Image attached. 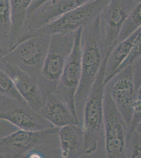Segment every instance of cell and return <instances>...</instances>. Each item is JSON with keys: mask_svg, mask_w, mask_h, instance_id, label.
Listing matches in <instances>:
<instances>
[{"mask_svg": "<svg viewBox=\"0 0 141 158\" xmlns=\"http://www.w3.org/2000/svg\"><path fill=\"white\" fill-rule=\"evenodd\" d=\"M82 74L75 94V112L79 124L82 126L86 102L93 83L104 62L113 47H108L102 34L100 15L82 28L80 38Z\"/></svg>", "mask_w": 141, "mask_h": 158, "instance_id": "1", "label": "cell"}, {"mask_svg": "<svg viewBox=\"0 0 141 158\" xmlns=\"http://www.w3.org/2000/svg\"><path fill=\"white\" fill-rule=\"evenodd\" d=\"M59 128L39 131L19 129L0 138V158H62Z\"/></svg>", "mask_w": 141, "mask_h": 158, "instance_id": "2", "label": "cell"}, {"mask_svg": "<svg viewBox=\"0 0 141 158\" xmlns=\"http://www.w3.org/2000/svg\"><path fill=\"white\" fill-rule=\"evenodd\" d=\"M104 62L93 83L84 106L82 127L85 138V155H91L104 149L103 97L105 67Z\"/></svg>", "mask_w": 141, "mask_h": 158, "instance_id": "3", "label": "cell"}, {"mask_svg": "<svg viewBox=\"0 0 141 158\" xmlns=\"http://www.w3.org/2000/svg\"><path fill=\"white\" fill-rule=\"evenodd\" d=\"M141 59L115 74L104 85L127 125L130 124L133 105L141 94Z\"/></svg>", "mask_w": 141, "mask_h": 158, "instance_id": "4", "label": "cell"}, {"mask_svg": "<svg viewBox=\"0 0 141 158\" xmlns=\"http://www.w3.org/2000/svg\"><path fill=\"white\" fill-rule=\"evenodd\" d=\"M75 33H59L51 35L47 57L38 78L47 97L56 90L66 60L73 48Z\"/></svg>", "mask_w": 141, "mask_h": 158, "instance_id": "5", "label": "cell"}, {"mask_svg": "<svg viewBox=\"0 0 141 158\" xmlns=\"http://www.w3.org/2000/svg\"><path fill=\"white\" fill-rule=\"evenodd\" d=\"M51 38V35L47 33L35 35L18 44L0 60L38 78L47 57Z\"/></svg>", "mask_w": 141, "mask_h": 158, "instance_id": "6", "label": "cell"}, {"mask_svg": "<svg viewBox=\"0 0 141 158\" xmlns=\"http://www.w3.org/2000/svg\"><path fill=\"white\" fill-rule=\"evenodd\" d=\"M104 154L108 158H125L129 127L104 86L103 97Z\"/></svg>", "mask_w": 141, "mask_h": 158, "instance_id": "7", "label": "cell"}, {"mask_svg": "<svg viewBox=\"0 0 141 158\" xmlns=\"http://www.w3.org/2000/svg\"><path fill=\"white\" fill-rule=\"evenodd\" d=\"M0 120L6 121L25 131H39L56 127L25 101L3 96H0Z\"/></svg>", "mask_w": 141, "mask_h": 158, "instance_id": "8", "label": "cell"}, {"mask_svg": "<svg viewBox=\"0 0 141 158\" xmlns=\"http://www.w3.org/2000/svg\"><path fill=\"white\" fill-rule=\"evenodd\" d=\"M109 1L110 0H94L85 4L38 29L32 36L41 33L52 35L75 32L96 18Z\"/></svg>", "mask_w": 141, "mask_h": 158, "instance_id": "9", "label": "cell"}, {"mask_svg": "<svg viewBox=\"0 0 141 158\" xmlns=\"http://www.w3.org/2000/svg\"><path fill=\"white\" fill-rule=\"evenodd\" d=\"M81 30L82 28H80L75 31L73 48L66 60L54 92L75 114L74 99L82 74L80 43Z\"/></svg>", "mask_w": 141, "mask_h": 158, "instance_id": "10", "label": "cell"}, {"mask_svg": "<svg viewBox=\"0 0 141 158\" xmlns=\"http://www.w3.org/2000/svg\"><path fill=\"white\" fill-rule=\"evenodd\" d=\"M94 0H48L27 16L20 41L66 13ZM18 43V44H19Z\"/></svg>", "mask_w": 141, "mask_h": 158, "instance_id": "11", "label": "cell"}, {"mask_svg": "<svg viewBox=\"0 0 141 158\" xmlns=\"http://www.w3.org/2000/svg\"><path fill=\"white\" fill-rule=\"evenodd\" d=\"M140 2L135 0H110L100 14V24L108 47L116 44L120 29L126 19Z\"/></svg>", "mask_w": 141, "mask_h": 158, "instance_id": "12", "label": "cell"}, {"mask_svg": "<svg viewBox=\"0 0 141 158\" xmlns=\"http://www.w3.org/2000/svg\"><path fill=\"white\" fill-rule=\"evenodd\" d=\"M0 68L10 76L16 90L24 100L39 113L47 97L39 85L38 78L33 77L14 65L0 60Z\"/></svg>", "mask_w": 141, "mask_h": 158, "instance_id": "13", "label": "cell"}, {"mask_svg": "<svg viewBox=\"0 0 141 158\" xmlns=\"http://www.w3.org/2000/svg\"><path fill=\"white\" fill-rule=\"evenodd\" d=\"M39 113L57 128L70 124H80L76 114L54 93L48 95Z\"/></svg>", "mask_w": 141, "mask_h": 158, "instance_id": "14", "label": "cell"}, {"mask_svg": "<svg viewBox=\"0 0 141 158\" xmlns=\"http://www.w3.org/2000/svg\"><path fill=\"white\" fill-rule=\"evenodd\" d=\"M62 158H79L85 155V138L82 126L70 124L59 128Z\"/></svg>", "mask_w": 141, "mask_h": 158, "instance_id": "15", "label": "cell"}, {"mask_svg": "<svg viewBox=\"0 0 141 158\" xmlns=\"http://www.w3.org/2000/svg\"><path fill=\"white\" fill-rule=\"evenodd\" d=\"M141 39V29L140 27L131 36L124 40L123 41L116 43L113 47L106 62L103 85L109 81L113 74L114 73L118 67L129 54L135 44Z\"/></svg>", "mask_w": 141, "mask_h": 158, "instance_id": "16", "label": "cell"}, {"mask_svg": "<svg viewBox=\"0 0 141 158\" xmlns=\"http://www.w3.org/2000/svg\"><path fill=\"white\" fill-rule=\"evenodd\" d=\"M34 0H10L12 13V24L9 44L10 50L20 41L27 12Z\"/></svg>", "mask_w": 141, "mask_h": 158, "instance_id": "17", "label": "cell"}, {"mask_svg": "<svg viewBox=\"0 0 141 158\" xmlns=\"http://www.w3.org/2000/svg\"><path fill=\"white\" fill-rule=\"evenodd\" d=\"M141 2L134 7L122 24L116 43L123 41L141 27Z\"/></svg>", "mask_w": 141, "mask_h": 158, "instance_id": "18", "label": "cell"}, {"mask_svg": "<svg viewBox=\"0 0 141 158\" xmlns=\"http://www.w3.org/2000/svg\"><path fill=\"white\" fill-rule=\"evenodd\" d=\"M141 157V131L128 128L125 142V158Z\"/></svg>", "mask_w": 141, "mask_h": 158, "instance_id": "19", "label": "cell"}, {"mask_svg": "<svg viewBox=\"0 0 141 158\" xmlns=\"http://www.w3.org/2000/svg\"><path fill=\"white\" fill-rule=\"evenodd\" d=\"M11 16L10 0H0V35L9 40L12 24Z\"/></svg>", "mask_w": 141, "mask_h": 158, "instance_id": "20", "label": "cell"}, {"mask_svg": "<svg viewBox=\"0 0 141 158\" xmlns=\"http://www.w3.org/2000/svg\"><path fill=\"white\" fill-rule=\"evenodd\" d=\"M0 95L17 100L25 101L16 90L10 76L0 68Z\"/></svg>", "mask_w": 141, "mask_h": 158, "instance_id": "21", "label": "cell"}, {"mask_svg": "<svg viewBox=\"0 0 141 158\" xmlns=\"http://www.w3.org/2000/svg\"><path fill=\"white\" fill-rule=\"evenodd\" d=\"M141 58V39L138 40L137 42L135 44L134 47L131 50L129 54L127 55L125 59L122 62V63L120 64V66L118 67L117 70L115 71L114 73L113 74V76L115 74L120 72V71L125 68L126 67L129 66L130 65L134 63L135 62Z\"/></svg>", "mask_w": 141, "mask_h": 158, "instance_id": "22", "label": "cell"}, {"mask_svg": "<svg viewBox=\"0 0 141 158\" xmlns=\"http://www.w3.org/2000/svg\"><path fill=\"white\" fill-rule=\"evenodd\" d=\"M10 51L9 40L6 39L0 35V59L5 56Z\"/></svg>", "mask_w": 141, "mask_h": 158, "instance_id": "23", "label": "cell"}, {"mask_svg": "<svg viewBox=\"0 0 141 158\" xmlns=\"http://www.w3.org/2000/svg\"><path fill=\"white\" fill-rule=\"evenodd\" d=\"M48 0H34L32 4L31 5L30 7L29 8L28 12H27V16L31 13L33 12L34 10H35L39 6H41L42 4L44 2H46Z\"/></svg>", "mask_w": 141, "mask_h": 158, "instance_id": "24", "label": "cell"}, {"mask_svg": "<svg viewBox=\"0 0 141 158\" xmlns=\"http://www.w3.org/2000/svg\"><path fill=\"white\" fill-rule=\"evenodd\" d=\"M135 1H136V2H141V0H135Z\"/></svg>", "mask_w": 141, "mask_h": 158, "instance_id": "25", "label": "cell"}, {"mask_svg": "<svg viewBox=\"0 0 141 158\" xmlns=\"http://www.w3.org/2000/svg\"><path fill=\"white\" fill-rule=\"evenodd\" d=\"M0 138H1V137H0Z\"/></svg>", "mask_w": 141, "mask_h": 158, "instance_id": "26", "label": "cell"}, {"mask_svg": "<svg viewBox=\"0 0 141 158\" xmlns=\"http://www.w3.org/2000/svg\"><path fill=\"white\" fill-rule=\"evenodd\" d=\"M0 96H1V95H0Z\"/></svg>", "mask_w": 141, "mask_h": 158, "instance_id": "27", "label": "cell"}]
</instances>
